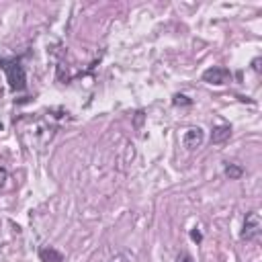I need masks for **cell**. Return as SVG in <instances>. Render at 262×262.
Listing matches in <instances>:
<instances>
[{"label":"cell","instance_id":"277c9868","mask_svg":"<svg viewBox=\"0 0 262 262\" xmlns=\"http://www.w3.org/2000/svg\"><path fill=\"white\" fill-rule=\"evenodd\" d=\"M203 139H205L203 129H201V127H192V129H188V131L184 133L182 143H184V147H188V149H196V147L203 145Z\"/></svg>","mask_w":262,"mask_h":262},{"label":"cell","instance_id":"7c38bea8","mask_svg":"<svg viewBox=\"0 0 262 262\" xmlns=\"http://www.w3.org/2000/svg\"><path fill=\"white\" fill-rule=\"evenodd\" d=\"M252 66H254V70L258 72V70H260V57H256V59L252 61Z\"/></svg>","mask_w":262,"mask_h":262},{"label":"cell","instance_id":"5b68a950","mask_svg":"<svg viewBox=\"0 0 262 262\" xmlns=\"http://www.w3.org/2000/svg\"><path fill=\"white\" fill-rule=\"evenodd\" d=\"M39 258H41L43 262H63V254L57 252V250L51 248V246L39 248Z\"/></svg>","mask_w":262,"mask_h":262},{"label":"cell","instance_id":"52a82bcc","mask_svg":"<svg viewBox=\"0 0 262 262\" xmlns=\"http://www.w3.org/2000/svg\"><path fill=\"white\" fill-rule=\"evenodd\" d=\"M225 176L229 178V180H237L242 174H244V170L239 168V166H235V164H225Z\"/></svg>","mask_w":262,"mask_h":262},{"label":"cell","instance_id":"4fadbf2b","mask_svg":"<svg viewBox=\"0 0 262 262\" xmlns=\"http://www.w3.org/2000/svg\"><path fill=\"white\" fill-rule=\"evenodd\" d=\"M0 131H2V123H0Z\"/></svg>","mask_w":262,"mask_h":262},{"label":"cell","instance_id":"ba28073f","mask_svg":"<svg viewBox=\"0 0 262 262\" xmlns=\"http://www.w3.org/2000/svg\"><path fill=\"white\" fill-rule=\"evenodd\" d=\"M190 102H192V100L186 98L184 94H174V98H172V104H176V106H178V104H190Z\"/></svg>","mask_w":262,"mask_h":262},{"label":"cell","instance_id":"3957f363","mask_svg":"<svg viewBox=\"0 0 262 262\" xmlns=\"http://www.w3.org/2000/svg\"><path fill=\"white\" fill-rule=\"evenodd\" d=\"M201 80L207 84H213V86H223V84H229L233 80V74L223 66H213V68H207L203 72Z\"/></svg>","mask_w":262,"mask_h":262},{"label":"cell","instance_id":"8fae6325","mask_svg":"<svg viewBox=\"0 0 262 262\" xmlns=\"http://www.w3.org/2000/svg\"><path fill=\"white\" fill-rule=\"evenodd\" d=\"M6 178H8V172H6L4 168H0V190H2L4 184H6Z\"/></svg>","mask_w":262,"mask_h":262},{"label":"cell","instance_id":"9c48e42d","mask_svg":"<svg viewBox=\"0 0 262 262\" xmlns=\"http://www.w3.org/2000/svg\"><path fill=\"white\" fill-rule=\"evenodd\" d=\"M176 262H194V260H192V256L188 252H180L178 258H176Z\"/></svg>","mask_w":262,"mask_h":262},{"label":"cell","instance_id":"30bf717a","mask_svg":"<svg viewBox=\"0 0 262 262\" xmlns=\"http://www.w3.org/2000/svg\"><path fill=\"white\" fill-rule=\"evenodd\" d=\"M190 239H192V242H196V244H199V242L203 239V235H201V231H199L196 227H194V229L190 231Z\"/></svg>","mask_w":262,"mask_h":262},{"label":"cell","instance_id":"6da1fadb","mask_svg":"<svg viewBox=\"0 0 262 262\" xmlns=\"http://www.w3.org/2000/svg\"><path fill=\"white\" fill-rule=\"evenodd\" d=\"M0 68L6 74V80H8L10 90H14V92L25 90V86H27V74H25V66H23L20 57H0Z\"/></svg>","mask_w":262,"mask_h":262},{"label":"cell","instance_id":"7a4b0ae2","mask_svg":"<svg viewBox=\"0 0 262 262\" xmlns=\"http://www.w3.org/2000/svg\"><path fill=\"white\" fill-rule=\"evenodd\" d=\"M262 233V219H260V213L258 211H250L244 219V227H242V233L239 237L246 239V242H256Z\"/></svg>","mask_w":262,"mask_h":262},{"label":"cell","instance_id":"8992f818","mask_svg":"<svg viewBox=\"0 0 262 262\" xmlns=\"http://www.w3.org/2000/svg\"><path fill=\"white\" fill-rule=\"evenodd\" d=\"M231 137V127L229 125H217V127H213V131H211V141L213 143H223L225 139H229Z\"/></svg>","mask_w":262,"mask_h":262}]
</instances>
